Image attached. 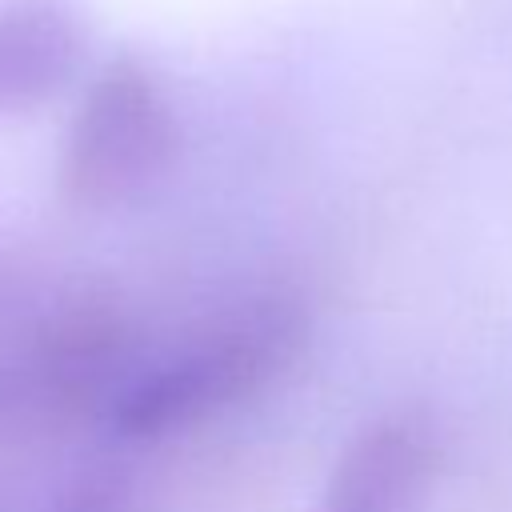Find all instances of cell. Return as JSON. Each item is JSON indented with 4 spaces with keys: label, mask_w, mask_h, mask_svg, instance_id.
<instances>
[{
    "label": "cell",
    "mask_w": 512,
    "mask_h": 512,
    "mask_svg": "<svg viewBox=\"0 0 512 512\" xmlns=\"http://www.w3.org/2000/svg\"><path fill=\"white\" fill-rule=\"evenodd\" d=\"M152 340L108 284L0 256V432L108 428Z\"/></svg>",
    "instance_id": "cell-1"
},
{
    "label": "cell",
    "mask_w": 512,
    "mask_h": 512,
    "mask_svg": "<svg viewBox=\"0 0 512 512\" xmlns=\"http://www.w3.org/2000/svg\"><path fill=\"white\" fill-rule=\"evenodd\" d=\"M308 332V304L288 288L224 300L180 332L152 340L104 432L128 444L196 432L276 388L300 364Z\"/></svg>",
    "instance_id": "cell-2"
},
{
    "label": "cell",
    "mask_w": 512,
    "mask_h": 512,
    "mask_svg": "<svg viewBox=\"0 0 512 512\" xmlns=\"http://www.w3.org/2000/svg\"><path fill=\"white\" fill-rule=\"evenodd\" d=\"M184 128L160 76L140 56H112L84 88L56 160L60 200L116 212L152 196L176 168Z\"/></svg>",
    "instance_id": "cell-3"
},
{
    "label": "cell",
    "mask_w": 512,
    "mask_h": 512,
    "mask_svg": "<svg viewBox=\"0 0 512 512\" xmlns=\"http://www.w3.org/2000/svg\"><path fill=\"white\" fill-rule=\"evenodd\" d=\"M440 472V436L416 408L364 424L340 452L320 512H420Z\"/></svg>",
    "instance_id": "cell-4"
},
{
    "label": "cell",
    "mask_w": 512,
    "mask_h": 512,
    "mask_svg": "<svg viewBox=\"0 0 512 512\" xmlns=\"http://www.w3.org/2000/svg\"><path fill=\"white\" fill-rule=\"evenodd\" d=\"M88 44L76 0H0V116L52 104L84 72Z\"/></svg>",
    "instance_id": "cell-5"
},
{
    "label": "cell",
    "mask_w": 512,
    "mask_h": 512,
    "mask_svg": "<svg viewBox=\"0 0 512 512\" xmlns=\"http://www.w3.org/2000/svg\"><path fill=\"white\" fill-rule=\"evenodd\" d=\"M36 512H148L140 480L120 460H84L76 464Z\"/></svg>",
    "instance_id": "cell-6"
}]
</instances>
